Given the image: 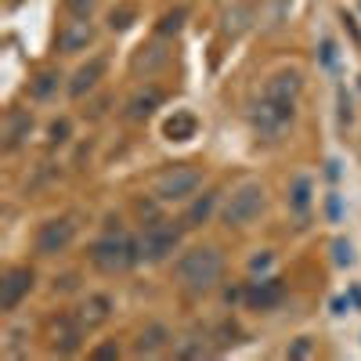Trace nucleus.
<instances>
[{
  "instance_id": "1",
  "label": "nucleus",
  "mask_w": 361,
  "mask_h": 361,
  "mask_svg": "<svg viewBox=\"0 0 361 361\" xmlns=\"http://www.w3.org/2000/svg\"><path fill=\"white\" fill-rule=\"evenodd\" d=\"M221 275H224V253L217 246H192L173 264V279L192 296H202L209 289H217Z\"/></svg>"
},
{
  "instance_id": "2",
  "label": "nucleus",
  "mask_w": 361,
  "mask_h": 361,
  "mask_svg": "<svg viewBox=\"0 0 361 361\" xmlns=\"http://www.w3.org/2000/svg\"><path fill=\"white\" fill-rule=\"evenodd\" d=\"M87 257H90V264H94L98 271H105V275H119V271L141 264V246H137V238L112 231V235L94 238L90 250H87Z\"/></svg>"
},
{
  "instance_id": "3",
  "label": "nucleus",
  "mask_w": 361,
  "mask_h": 361,
  "mask_svg": "<svg viewBox=\"0 0 361 361\" xmlns=\"http://www.w3.org/2000/svg\"><path fill=\"white\" fill-rule=\"evenodd\" d=\"M264 202H267V192H264L260 180H243V185L228 195V202L221 209L224 228H246V224H253L264 214Z\"/></svg>"
},
{
  "instance_id": "4",
  "label": "nucleus",
  "mask_w": 361,
  "mask_h": 361,
  "mask_svg": "<svg viewBox=\"0 0 361 361\" xmlns=\"http://www.w3.org/2000/svg\"><path fill=\"white\" fill-rule=\"evenodd\" d=\"M296 119V102H275V98H264L250 109V123L257 130V137L264 141H279Z\"/></svg>"
},
{
  "instance_id": "5",
  "label": "nucleus",
  "mask_w": 361,
  "mask_h": 361,
  "mask_svg": "<svg viewBox=\"0 0 361 361\" xmlns=\"http://www.w3.org/2000/svg\"><path fill=\"white\" fill-rule=\"evenodd\" d=\"M188 228L185 224H173V221H156L148 224L141 235H137V246H141V260L145 264H163L177 246H180V235Z\"/></svg>"
},
{
  "instance_id": "6",
  "label": "nucleus",
  "mask_w": 361,
  "mask_h": 361,
  "mask_svg": "<svg viewBox=\"0 0 361 361\" xmlns=\"http://www.w3.org/2000/svg\"><path fill=\"white\" fill-rule=\"evenodd\" d=\"M199 185H202V173L195 166H188V163H177V166H170V170H163L156 177L152 195L159 202H185V199H192L199 192Z\"/></svg>"
},
{
  "instance_id": "7",
  "label": "nucleus",
  "mask_w": 361,
  "mask_h": 361,
  "mask_svg": "<svg viewBox=\"0 0 361 361\" xmlns=\"http://www.w3.org/2000/svg\"><path fill=\"white\" fill-rule=\"evenodd\" d=\"M73 238H76L73 217H51L47 224H40V231L33 238V250H37V257H58L73 246Z\"/></svg>"
},
{
  "instance_id": "8",
  "label": "nucleus",
  "mask_w": 361,
  "mask_h": 361,
  "mask_svg": "<svg viewBox=\"0 0 361 361\" xmlns=\"http://www.w3.org/2000/svg\"><path fill=\"white\" fill-rule=\"evenodd\" d=\"M29 289H33V271L29 267L4 271V279H0V311H15Z\"/></svg>"
},
{
  "instance_id": "9",
  "label": "nucleus",
  "mask_w": 361,
  "mask_h": 361,
  "mask_svg": "<svg viewBox=\"0 0 361 361\" xmlns=\"http://www.w3.org/2000/svg\"><path fill=\"white\" fill-rule=\"evenodd\" d=\"M90 44H94V25H90L87 18H73V22H66L62 29H58V51L62 54H80Z\"/></svg>"
},
{
  "instance_id": "10",
  "label": "nucleus",
  "mask_w": 361,
  "mask_h": 361,
  "mask_svg": "<svg viewBox=\"0 0 361 361\" xmlns=\"http://www.w3.org/2000/svg\"><path fill=\"white\" fill-rule=\"evenodd\" d=\"M300 90H304V76L300 69H279L271 73L264 83V98H275V102H296Z\"/></svg>"
},
{
  "instance_id": "11",
  "label": "nucleus",
  "mask_w": 361,
  "mask_h": 361,
  "mask_svg": "<svg viewBox=\"0 0 361 361\" xmlns=\"http://www.w3.org/2000/svg\"><path fill=\"white\" fill-rule=\"evenodd\" d=\"M243 296H246V304L253 311H271L286 300V286L279 279H260V282H250Z\"/></svg>"
},
{
  "instance_id": "12",
  "label": "nucleus",
  "mask_w": 361,
  "mask_h": 361,
  "mask_svg": "<svg viewBox=\"0 0 361 361\" xmlns=\"http://www.w3.org/2000/svg\"><path fill=\"white\" fill-rule=\"evenodd\" d=\"M105 54H94L90 62H83L76 73H73V80H69V98H83V94H90V90L98 87V80L105 76Z\"/></svg>"
},
{
  "instance_id": "13",
  "label": "nucleus",
  "mask_w": 361,
  "mask_h": 361,
  "mask_svg": "<svg viewBox=\"0 0 361 361\" xmlns=\"http://www.w3.org/2000/svg\"><path fill=\"white\" fill-rule=\"evenodd\" d=\"M76 314V322L87 329V333H90V329H98V325H105L109 318H112V296H105V293H94V296H87L83 300V304L73 311Z\"/></svg>"
},
{
  "instance_id": "14",
  "label": "nucleus",
  "mask_w": 361,
  "mask_h": 361,
  "mask_svg": "<svg viewBox=\"0 0 361 361\" xmlns=\"http://www.w3.org/2000/svg\"><path fill=\"white\" fill-rule=\"evenodd\" d=\"M83 333H87V329L76 322V314H62L54 322V343H51V350L54 354H76Z\"/></svg>"
},
{
  "instance_id": "15",
  "label": "nucleus",
  "mask_w": 361,
  "mask_h": 361,
  "mask_svg": "<svg viewBox=\"0 0 361 361\" xmlns=\"http://www.w3.org/2000/svg\"><path fill=\"white\" fill-rule=\"evenodd\" d=\"M170 340H173V336H170V329L159 325V322H152V325H145V329H141V336H137V343H134V354H137V357H152V354L166 350Z\"/></svg>"
},
{
  "instance_id": "16",
  "label": "nucleus",
  "mask_w": 361,
  "mask_h": 361,
  "mask_svg": "<svg viewBox=\"0 0 361 361\" xmlns=\"http://www.w3.org/2000/svg\"><path fill=\"white\" fill-rule=\"evenodd\" d=\"M159 105H163V90L159 87H141L137 94L127 102V119L130 123H141V119H148Z\"/></svg>"
},
{
  "instance_id": "17",
  "label": "nucleus",
  "mask_w": 361,
  "mask_h": 361,
  "mask_svg": "<svg viewBox=\"0 0 361 361\" xmlns=\"http://www.w3.org/2000/svg\"><path fill=\"white\" fill-rule=\"evenodd\" d=\"M33 134V116L29 112H22V109H15L11 116H8V130H4V148L8 152H15V148H22L25 145V137Z\"/></svg>"
},
{
  "instance_id": "18",
  "label": "nucleus",
  "mask_w": 361,
  "mask_h": 361,
  "mask_svg": "<svg viewBox=\"0 0 361 361\" xmlns=\"http://www.w3.org/2000/svg\"><path fill=\"white\" fill-rule=\"evenodd\" d=\"M195 130H199V119H195V112H188V109H177L166 123H163V134H166L170 141H188V137H195Z\"/></svg>"
},
{
  "instance_id": "19",
  "label": "nucleus",
  "mask_w": 361,
  "mask_h": 361,
  "mask_svg": "<svg viewBox=\"0 0 361 361\" xmlns=\"http://www.w3.org/2000/svg\"><path fill=\"white\" fill-rule=\"evenodd\" d=\"M214 206H217V192L209 188L206 195H199V199L188 206V214H185V221H180V224H185L188 231H192V228H202V224L209 221V214H214Z\"/></svg>"
},
{
  "instance_id": "20",
  "label": "nucleus",
  "mask_w": 361,
  "mask_h": 361,
  "mask_svg": "<svg viewBox=\"0 0 361 361\" xmlns=\"http://www.w3.org/2000/svg\"><path fill=\"white\" fill-rule=\"evenodd\" d=\"M58 87H62V73L58 69H40L33 80H29V94L37 102H47L51 94H58Z\"/></svg>"
},
{
  "instance_id": "21",
  "label": "nucleus",
  "mask_w": 361,
  "mask_h": 361,
  "mask_svg": "<svg viewBox=\"0 0 361 361\" xmlns=\"http://www.w3.org/2000/svg\"><path fill=\"white\" fill-rule=\"evenodd\" d=\"M311 195H314L311 177H307V173H300V177L293 180V188H289V202H293L296 214H307V209H311Z\"/></svg>"
},
{
  "instance_id": "22",
  "label": "nucleus",
  "mask_w": 361,
  "mask_h": 361,
  "mask_svg": "<svg viewBox=\"0 0 361 361\" xmlns=\"http://www.w3.org/2000/svg\"><path fill=\"white\" fill-rule=\"evenodd\" d=\"M202 354H209L206 336H202V340H199V336H185V340L173 343V357H202Z\"/></svg>"
},
{
  "instance_id": "23",
  "label": "nucleus",
  "mask_w": 361,
  "mask_h": 361,
  "mask_svg": "<svg viewBox=\"0 0 361 361\" xmlns=\"http://www.w3.org/2000/svg\"><path fill=\"white\" fill-rule=\"evenodd\" d=\"M333 264L336 267H350L354 264V250H350L347 238H336V243H333Z\"/></svg>"
},
{
  "instance_id": "24",
  "label": "nucleus",
  "mask_w": 361,
  "mask_h": 361,
  "mask_svg": "<svg viewBox=\"0 0 361 361\" xmlns=\"http://www.w3.org/2000/svg\"><path fill=\"white\" fill-rule=\"evenodd\" d=\"M98 4H102V0H66V8H69L73 18H90Z\"/></svg>"
},
{
  "instance_id": "25",
  "label": "nucleus",
  "mask_w": 361,
  "mask_h": 361,
  "mask_svg": "<svg viewBox=\"0 0 361 361\" xmlns=\"http://www.w3.org/2000/svg\"><path fill=\"white\" fill-rule=\"evenodd\" d=\"M185 15H188L185 8L166 11V15H163V22H159V33H163V37H166V33H177V29H180V22H185Z\"/></svg>"
},
{
  "instance_id": "26",
  "label": "nucleus",
  "mask_w": 361,
  "mask_h": 361,
  "mask_svg": "<svg viewBox=\"0 0 361 361\" xmlns=\"http://www.w3.org/2000/svg\"><path fill=\"white\" fill-rule=\"evenodd\" d=\"M69 141V119H58L51 123V145H66Z\"/></svg>"
},
{
  "instance_id": "27",
  "label": "nucleus",
  "mask_w": 361,
  "mask_h": 361,
  "mask_svg": "<svg viewBox=\"0 0 361 361\" xmlns=\"http://www.w3.org/2000/svg\"><path fill=\"white\" fill-rule=\"evenodd\" d=\"M217 336H221V340H217V347H214V350H228V347L235 343V336H238V329L224 322V325H221V333H217Z\"/></svg>"
},
{
  "instance_id": "28",
  "label": "nucleus",
  "mask_w": 361,
  "mask_h": 361,
  "mask_svg": "<svg viewBox=\"0 0 361 361\" xmlns=\"http://www.w3.org/2000/svg\"><path fill=\"white\" fill-rule=\"evenodd\" d=\"M130 18H134V11H130V8H123V11H112L109 25H112V29H127V25H130Z\"/></svg>"
},
{
  "instance_id": "29",
  "label": "nucleus",
  "mask_w": 361,
  "mask_h": 361,
  "mask_svg": "<svg viewBox=\"0 0 361 361\" xmlns=\"http://www.w3.org/2000/svg\"><path fill=\"white\" fill-rule=\"evenodd\" d=\"M350 119H354V112H350V94H347V90L340 87V123L347 127Z\"/></svg>"
},
{
  "instance_id": "30",
  "label": "nucleus",
  "mask_w": 361,
  "mask_h": 361,
  "mask_svg": "<svg viewBox=\"0 0 361 361\" xmlns=\"http://www.w3.org/2000/svg\"><path fill=\"white\" fill-rule=\"evenodd\" d=\"M271 267V253L264 250V253H257L253 260H250V271H253V275H260V271H267Z\"/></svg>"
},
{
  "instance_id": "31",
  "label": "nucleus",
  "mask_w": 361,
  "mask_h": 361,
  "mask_svg": "<svg viewBox=\"0 0 361 361\" xmlns=\"http://www.w3.org/2000/svg\"><path fill=\"white\" fill-rule=\"evenodd\" d=\"M54 289H62V293H69V289H76V275H62L54 282Z\"/></svg>"
},
{
  "instance_id": "32",
  "label": "nucleus",
  "mask_w": 361,
  "mask_h": 361,
  "mask_svg": "<svg viewBox=\"0 0 361 361\" xmlns=\"http://www.w3.org/2000/svg\"><path fill=\"white\" fill-rule=\"evenodd\" d=\"M333 58H336V54H333V40H325V44H322V62L333 66Z\"/></svg>"
},
{
  "instance_id": "33",
  "label": "nucleus",
  "mask_w": 361,
  "mask_h": 361,
  "mask_svg": "<svg viewBox=\"0 0 361 361\" xmlns=\"http://www.w3.org/2000/svg\"><path fill=\"white\" fill-rule=\"evenodd\" d=\"M94 357H119V347H98Z\"/></svg>"
},
{
  "instance_id": "34",
  "label": "nucleus",
  "mask_w": 361,
  "mask_h": 361,
  "mask_svg": "<svg viewBox=\"0 0 361 361\" xmlns=\"http://www.w3.org/2000/svg\"><path fill=\"white\" fill-rule=\"evenodd\" d=\"M329 217H333V221L340 217V199L336 195H329Z\"/></svg>"
},
{
  "instance_id": "35",
  "label": "nucleus",
  "mask_w": 361,
  "mask_h": 361,
  "mask_svg": "<svg viewBox=\"0 0 361 361\" xmlns=\"http://www.w3.org/2000/svg\"><path fill=\"white\" fill-rule=\"evenodd\" d=\"M333 311L336 314H347L350 311V300H333Z\"/></svg>"
},
{
  "instance_id": "36",
  "label": "nucleus",
  "mask_w": 361,
  "mask_h": 361,
  "mask_svg": "<svg viewBox=\"0 0 361 361\" xmlns=\"http://www.w3.org/2000/svg\"><path fill=\"white\" fill-rule=\"evenodd\" d=\"M307 350H311V347H307V343H296V347H293V350H289V357H304V354H307Z\"/></svg>"
},
{
  "instance_id": "37",
  "label": "nucleus",
  "mask_w": 361,
  "mask_h": 361,
  "mask_svg": "<svg viewBox=\"0 0 361 361\" xmlns=\"http://www.w3.org/2000/svg\"><path fill=\"white\" fill-rule=\"evenodd\" d=\"M350 300H354V304L361 307V289H350Z\"/></svg>"
},
{
  "instance_id": "38",
  "label": "nucleus",
  "mask_w": 361,
  "mask_h": 361,
  "mask_svg": "<svg viewBox=\"0 0 361 361\" xmlns=\"http://www.w3.org/2000/svg\"><path fill=\"white\" fill-rule=\"evenodd\" d=\"M217 4H221V0H217Z\"/></svg>"
}]
</instances>
